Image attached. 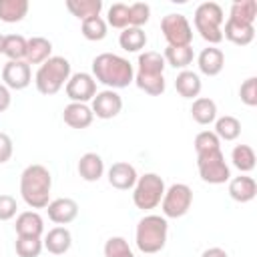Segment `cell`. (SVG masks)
Here are the masks:
<instances>
[{
  "label": "cell",
  "instance_id": "cell-6",
  "mask_svg": "<svg viewBox=\"0 0 257 257\" xmlns=\"http://www.w3.org/2000/svg\"><path fill=\"white\" fill-rule=\"evenodd\" d=\"M133 203L137 209L151 211L157 205H161L163 195H165V181L157 173H145L143 177L137 179L133 187Z\"/></svg>",
  "mask_w": 257,
  "mask_h": 257
},
{
  "label": "cell",
  "instance_id": "cell-13",
  "mask_svg": "<svg viewBox=\"0 0 257 257\" xmlns=\"http://www.w3.org/2000/svg\"><path fill=\"white\" fill-rule=\"evenodd\" d=\"M46 211H48V219L52 223H56V225H68L78 215V203L74 199L60 197V199L50 201L46 205Z\"/></svg>",
  "mask_w": 257,
  "mask_h": 257
},
{
  "label": "cell",
  "instance_id": "cell-37",
  "mask_svg": "<svg viewBox=\"0 0 257 257\" xmlns=\"http://www.w3.org/2000/svg\"><path fill=\"white\" fill-rule=\"evenodd\" d=\"M106 24H110L112 28L124 30L128 26V4H122V2L112 4L106 14Z\"/></svg>",
  "mask_w": 257,
  "mask_h": 257
},
{
  "label": "cell",
  "instance_id": "cell-42",
  "mask_svg": "<svg viewBox=\"0 0 257 257\" xmlns=\"http://www.w3.org/2000/svg\"><path fill=\"white\" fill-rule=\"evenodd\" d=\"M18 211L16 199L12 195H0V221H10Z\"/></svg>",
  "mask_w": 257,
  "mask_h": 257
},
{
  "label": "cell",
  "instance_id": "cell-10",
  "mask_svg": "<svg viewBox=\"0 0 257 257\" xmlns=\"http://www.w3.org/2000/svg\"><path fill=\"white\" fill-rule=\"evenodd\" d=\"M64 90H66V96L70 98V102L86 104L96 94V80L88 72H74V74H70L68 82L64 84Z\"/></svg>",
  "mask_w": 257,
  "mask_h": 257
},
{
  "label": "cell",
  "instance_id": "cell-18",
  "mask_svg": "<svg viewBox=\"0 0 257 257\" xmlns=\"http://www.w3.org/2000/svg\"><path fill=\"white\" fill-rule=\"evenodd\" d=\"M42 245L52 255H64L70 249V245H72V235H70V231L66 227L58 225V227H54V229H50L46 233Z\"/></svg>",
  "mask_w": 257,
  "mask_h": 257
},
{
  "label": "cell",
  "instance_id": "cell-41",
  "mask_svg": "<svg viewBox=\"0 0 257 257\" xmlns=\"http://www.w3.org/2000/svg\"><path fill=\"white\" fill-rule=\"evenodd\" d=\"M239 96L247 106L257 104V78L255 76H249L247 80H243V84L239 86Z\"/></svg>",
  "mask_w": 257,
  "mask_h": 257
},
{
  "label": "cell",
  "instance_id": "cell-2",
  "mask_svg": "<svg viewBox=\"0 0 257 257\" xmlns=\"http://www.w3.org/2000/svg\"><path fill=\"white\" fill-rule=\"evenodd\" d=\"M52 175L44 165H28L20 175V195L32 209H44L50 203Z\"/></svg>",
  "mask_w": 257,
  "mask_h": 257
},
{
  "label": "cell",
  "instance_id": "cell-22",
  "mask_svg": "<svg viewBox=\"0 0 257 257\" xmlns=\"http://www.w3.org/2000/svg\"><path fill=\"white\" fill-rule=\"evenodd\" d=\"M52 52V42L44 36H32L26 40V62L28 64H42L44 60L50 58Z\"/></svg>",
  "mask_w": 257,
  "mask_h": 257
},
{
  "label": "cell",
  "instance_id": "cell-44",
  "mask_svg": "<svg viewBox=\"0 0 257 257\" xmlns=\"http://www.w3.org/2000/svg\"><path fill=\"white\" fill-rule=\"evenodd\" d=\"M10 102H12V96H10V88H8V86H4V84H0V112L8 110Z\"/></svg>",
  "mask_w": 257,
  "mask_h": 257
},
{
  "label": "cell",
  "instance_id": "cell-29",
  "mask_svg": "<svg viewBox=\"0 0 257 257\" xmlns=\"http://www.w3.org/2000/svg\"><path fill=\"white\" fill-rule=\"evenodd\" d=\"M193 48L191 46H167L165 48V62H169L173 68H187L193 62Z\"/></svg>",
  "mask_w": 257,
  "mask_h": 257
},
{
  "label": "cell",
  "instance_id": "cell-11",
  "mask_svg": "<svg viewBox=\"0 0 257 257\" xmlns=\"http://www.w3.org/2000/svg\"><path fill=\"white\" fill-rule=\"evenodd\" d=\"M2 80H4V86L12 88V90L26 88L32 80L30 64L26 60H8L2 68Z\"/></svg>",
  "mask_w": 257,
  "mask_h": 257
},
{
  "label": "cell",
  "instance_id": "cell-9",
  "mask_svg": "<svg viewBox=\"0 0 257 257\" xmlns=\"http://www.w3.org/2000/svg\"><path fill=\"white\" fill-rule=\"evenodd\" d=\"M161 32L167 46H191L193 42V28L183 14H167L161 20Z\"/></svg>",
  "mask_w": 257,
  "mask_h": 257
},
{
  "label": "cell",
  "instance_id": "cell-8",
  "mask_svg": "<svg viewBox=\"0 0 257 257\" xmlns=\"http://www.w3.org/2000/svg\"><path fill=\"white\" fill-rule=\"evenodd\" d=\"M193 205V191L189 185L185 183H175L169 189H165L163 201H161V209L163 215L169 219H179L183 215L189 213Z\"/></svg>",
  "mask_w": 257,
  "mask_h": 257
},
{
  "label": "cell",
  "instance_id": "cell-36",
  "mask_svg": "<svg viewBox=\"0 0 257 257\" xmlns=\"http://www.w3.org/2000/svg\"><path fill=\"white\" fill-rule=\"evenodd\" d=\"M82 36L86 40H102L106 36V20H102L100 16H92V18H86L82 20Z\"/></svg>",
  "mask_w": 257,
  "mask_h": 257
},
{
  "label": "cell",
  "instance_id": "cell-24",
  "mask_svg": "<svg viewBox=\"0 0 257 257\" xmlns=\"http://www.w3.org/2000/svg\"><path fill=\"white\" fill-rule=\"evenodd\" d=\"M191 116L195 122L199 124H211L215 122L217 118V104L213 98H207V96H199L193 100V106H191Z\"/></svg>",
  "mask_w": 257,
  "mask_h": 257
},
{
  "label": "cell",
  "instance_id": "cell-39",
  "mask_svg": "<svg viewBox=\"0 0 257 257\" xmlns=\"http://www.w3.org/2000/svg\"><path fill=\"white\" fill-rule=\"evenodd\" d=\"M151 16V6L147 2H135L128 6V26L143 28L149 22Z\"/></svg>",
  "mask_w": 257,
  "mask_h": 257
},
{
  "label": "cell",
  "instance_id": "cell-4",
  "mask_svg": "<svg viewBox=\"0 0 257 257\" xmlns=\"http://www.w3.org/2000/svg\"><path fill=\"white\" fill-rule=\"evenodd\" d=\"M68 78H70V62L64 56H50L38 66L34 82L38 92L50 96L56 94L68 82Z\"/></svg>",
  "mask_w": 257,
  "mask_h": 257
},
{
  "label": "cell",
  "instance_id": "cell-34",
  "mask_svg": "<svg viewBox=\"0 0 257 257\" xmlns=\"http://www.w3.org/2000/svg\"><path fill=\"white\" fill-rule=\"evenodd\" d=\"M2 54L8 60H24L26 58V38L22 34H8L4 36V50Z\"/></svg>",
  "mask_w": 257,
  "mask_h": 257
},
{
  "label": "cell",
  "instance_id": "cell-38",
  "mask_svg": "<svg viewBox=\"0 0 257 257\" xmlns=\"http://www.w3.org/2000/svg\"><path fill=\"white\" fill-rule=\"evenodd\" d=\"M193 145H195L197 155H203V153H211V151H219L221 149V141H219V137L213 131H201L195 137V143Z\"/></svg>",
  "mask_w": 257,
  "mask_h": 257
},
{
  "label": "cell",
  "instance_id": "cell-15",
  "mask_svg": "<svg viewBox=\"0 0 257 257\" xmlns=\"http://www.w3.org/2000/svg\"><path fill=\"white\" fill-rule=\"evenodd\" d=\"M137 179H139V175H137V171H135V167L131 163L118 161V163L110 165V169H108V183L118 191L133 189Z\"/></svg>",
  "mask_w": 257,
  "mask_h": 257
},
{
  "label": "cell",
  "instance_id": "cell-46",
  "mask_svg": "<svg viewBox=\"0 0 257 257\" xmlns=\"http://www.w3.org/2000/svg\"><path fill=\"white\" fill-rule=\"evenodd\" d=\"M2 50H4V34H0V54H2Z\"/></svg>",
  "mask_w": 257,
  "mask_h": 257
},
{
  "label": "cell",
  "instance_id": "cell-23",
  "mask_svg": "<svg viewBox=\"0 0 257 257\" xmlns=\"http://www.w3.org/2000/svg\"><path fill=\"white\" fill-rule=\"evenodd\" d=\"M175 88L183 98H197L201 92V78L193 70H181L175 78Z\"/></svg>",
  "mask_w": 257,
  "mask_h": 257
},
{
  "label": "cell",
  "instance_id": "cell-26",
  "mask_svg": "<svg viewBox=\"0 0 257 257\" xmlns=\"http://www.w3.org/2000/svg\"><path fill=\"white\" fill-rule=\"evenodd\" d=\"M28 0H0V20L2 22H20L28 14Z\"/></svg>",
  "mask_w": 257,
  "mask_h": 257
},
{
  "label": "cell",
  "instance_id": "cell-17",
  "mask_svg": "<svg viewBox=\"0 0 257 257\" xmlns=\"http://www.w3.org/2000/svg\"><path fill=\"white\" fill-rule=\"evenodd\" d=\"M257 195V183L249 175H239L229 179V197L237 203H249Z\"/></svg>",
  "mask_w": 257,
  "mask_h": 257
},
{
  "label": "cell",
  "instance_id": "cell-33",
  "mask_svg": "<svg viewBox=\"0 0 257 257\" xmlns=\"http://www.w3.org/2000/svg\"><path fill=\"white\" fill-rule=\"evenodd\" d=\"M231 161L241 173H249L255 169V151L249 145H237L231 153Z\"/></svg>",
  "mask_w": 257,
  "mask_h": 257
},
{
  "label": "cell",
  "instance_id": "cell-3",
  "mask_svg": "<svg viewBox=\"0 0 257 257\" xmlns=\"http://www.w3.org/2000/svg\"><path fill=\"white\" fill-rule=\"evenodd\" d=\"M167 233H169V223L165 217L145 215L137 223V231H135V241H137L139 251L147 255L159 253L167 243Z\"/></svg>",
  "mask_w": 257,
  "mask_h": 257
},
{
  "label": "cell",
  "instance_id": "cell-43",
  "mask_svg": "<svg viewBox=\"0 0 257 257\" xmlns=\"http://www.w3.org/2000/svg\"><path fill=\"white\" fill-rule=\"evenodd\" d=\"M14 153V145H12V139L6 135V133H0V165L8 163L10 157Z\"/></svg>",
  "mask_w": 257,
  "mask_h": 257
},
{
  "label": "cell",
  "instance_id": "cell-21",
  "mask_svg": "<svg viewBox=\"0 0 257 257\" xmlns=\"http://www.w3.org/2000/svg\"><path fill=\"white\" fill-rule=\"evenodd\" d=\"M16 235H26V237H40L44 231V221L36 211H22L16 217Z\"/></svg>",
  "mask_w": 257,
  "mask_h": 257
},
{
  "label": "cell",
  "instance_id": "cell-27",
  "mask_svg": "<svg viewBox=\"0 0 257 257\" xmlns=\"http://www.w3.org/2000/svg\"><path fill=\"white\" fill-rule=\"evenodd\" d=\"M66 8L78 20H86L92 16H100L102 0H66Z\"/></svg>",
  "mask_w": 257,
  "mask_h": 257
},
{
  "label": "cell",
  "instance_id": "cell-14",
  "mask_svg": "<svg viewBox=\"0 0 257 257\" xmlns=\"http://www.w3.org/2000/svg\"><path fill=\"white\" fill-rule=\"evenodd\" d=\"M221 32H223V38H227L237 46H247L255 38V26L247 22H239L235 18H227L225 28H221Z\"/></svg>",
  "mask_w": 257,
  "mask_h": 257
},
{
  "label": "cell",
  "instance_id": "cell-19",
  "mask_svg": "<svg viewBox=\"0 0 257 257\" xmlns=\"http://www.w3.org/2000/svg\"><path fill=\"white\" fill-rule=\"evenodd\" d=\"M197 64H199V70L207 76H217L223 66H225V54L221 48H215V46H209V48H203L199 58H197Z\"/></svg>",
  "mask_w": 257,
  "mask_h": 257
},
{
  "label": "cell",
  "instance_id": "cell-40",
  "mask_svg": "<svg viewBox=\"0 0 257 257\" xmlns=\"http://www.w3.org/2000/svg\"><path fill=\"white\" fill-rule=\"evenodd\" d=\"M133 255L124 237H110L104 243V257H128Z\"/></svg>",
  "mask_w": 257,
  "mask_h": 257
},
{
  "label": "cell",
  "instance_id": "cell-45",
  "mask_svg": "<svg viewBox=\"0 0 257 257\" xmlns=\"http://www.w3.org/2000/svg\"><path fill=\"white\" fill-rule=\"evenodd\" d=\"M201 257H229V255H227V251L221 249V247H209V249L203 251Z\"/></svg>",
  "mask_w": 257,
  "mask_h": 257
},
{
  "label": "cell",
  "instance_id": "cell-35",
  "mask_svg": "<svg viewBox=\"0 0 257 257\" xmlns=\"http://www.w3.org/2000/svg\"><path fill=\"white\" fill-rule=\"evenodd\" d=\"M16 253L18 257H38L42 251V239L40 237H26V235H18L16 237Z\"/></svg>",
  "mask_w": 257,
  "mask_h": 257
},
{
  "label": "cell",
  "instance_id": "cell-31",
  "mask_svg": "<svg viewBox=\"0 0 257 257\" xmlns=\"http://www.w3.org/2000/svg\"><path fill=\"white\" fill-rule=\"evenodd\" d=\"M213 133L219 137V141H235L241 135V122L231 114L219 116V118H215V131Z\"/></svg>",
  "mask_w": 257,
  "mask_h": 257
},
{
  "label": "cell",
  "instance_id": "cell-25",
  "mask_svg": "<svg viewBox=\"0 0 257 257\" xmlns=\"http://www.w3.org/2000/svg\"><path fill=\"white\" fill-rule=\"evenodd\" d=\"M118 44L126 52H139V50H143L147 46V34H145L143 28L126 26L118 36Z\"/></svg>",
  "mask_w": 257,
  "mask_h": 257
},
{
  "label": "cell",
  "instance_id": "cell-20",
  "mask_svg": "<svg viewBox=\"0 0 257 257\" xmlns=\"http://www.w3.org/2000/svg\"><path fill=\"white\" fill-rule=\"evenodd\" d=\"M76 169H78V175H80L82 181L94 183V181H98V179L102 177V173H104V163H102L100 155H96V153H84V155L80 157Z\"/></svg>",
  "mask_w": 257,
  "mask_h": 257
},
{
  "label": "cell",
  "instance_id": "cell-12",
  "mask_svg": "<svg viewBox=\"0 0 257 257\" xmlns=\"http://www.w3.org/2000/svg\"><path fill=\"white\" fill-rule=\"evenodd\" d=\"M92 114H96L98 118L102 120H108V118H114L120 110H122V98L116 90H100L94 94L92 98Z\"/></svg>",
  "mask_w": 257,
  "mask_h": 257
},
{
  "label": "cell",
  "instance_id": "cell-30",
  "mask_svg": "<svg viewBox=\"0 0 257 257\" xmlns=\"http://www.w3.org/2000/svg\"><path fill=\"white\" fill-rule=\"evenodd\" d=\"M135 84L151 94V96H161L165 92V76L163 74H145V72H137L135 74Z\"/></svg>",
  "mask_w": 257,
  "mask_h": 257
},
{
  "label": "cell",
  "instance_id": "cell-16",
  "mask_svg": "<svg viewBox=\"0 0 257 257\" xmlns=\"http://www.w3.org/2000/svg\"><path fill=\"white\" fill-rule=\"evenodd\" d=\"M62 118H64V122H66L70 128H78V131H80V128H86V126L92 124L94 114H92L90 106H86V104H82V102H70V104L64 106Z\"/></svg>",
  "mask_w": 257,
  "mask_h": 257
},
{
  "label": "cell",
  "instance_id": "cell-32",
  "mask_svg": "<svg viewBox=\"0 0 257 257\" xmlns=\"http://www.w3.org/2000/svg\"><path fill=\"white\" fill-rule=\"evenodd\" d=\"M255 16H257V2L255 0H235L233 2L229 18H235V20L247 22V24H255Z\"/></svg>",
  "mask_w": 257,
  "mask_h": 257
},
{
  "label": "cell",
  "instance_id": "cell-1",
  "mask_svg": "<svg viewBox=\"0 0 257 257\" xmlns=\"http://www.w3.org/2000/svg\"><path fill=\"white\" fill-rule=\"evenodd\" d=\"M92 78L96 82H102L110 90L124 88L135 80V68L124 56L102 52L92 60Z\"/></svg>",
  "mask_w": 257,
  "mask_h": 257
},
{
  "label": "cell",
  "instance_id": "cell-7",
  "mask_svg": "<svg viewBox=\"0 0 257 257\" xmlns=\"http://www.w3.org/2000/svg\"><path fill=\"white\" fill-rule=\"evenodd\" d=\"M197 169H199L201 179L209 185H223L231 179V171L225 163V157H223L221 149L197 155Z\"/></svg>",
  "mask_w": 257,
  "mask_h": 257
},
{
  "label": "cell",
  "instance_id": "cell-5",
  "mask_svg": "<svg viewBox=\"0 0 257 257\" xmlns=\"http://www.w3.org/2000/svg\"><path fill=\"white\" fill-rule=\"evenodd\" d=\"M193 22H195V28L201 34V38L207 40L209 44H219L223 40L221 24L225 22V16H223V8L217 2L199 4L195 10Z\"/></svg>",
  "mask_w": 257,
  "mask_h": 257
},
{
  "label": "cell",
  "instance_id": "cell-28",
  "mask_svg": "<svg viewBox=\"0 0 257 257\" xmlns=\"http://www.w3.org/2000/svg\"><path fill=\"white\" fill-rule=\"evenodd\" d=\"M165 58L161 52L157 50H145L139 54V68L137 72H145V74H163L165 70Z\"/></svg>",
  "mask_w": 257,
  "mask_h": 257
}]
</instances>
